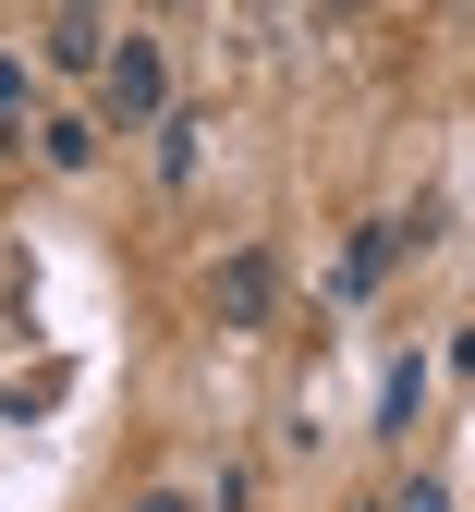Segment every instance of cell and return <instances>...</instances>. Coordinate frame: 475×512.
<instances>
[{"instance_id":"52a82bcc","label":"cell","mask_w":475,"mask_h":512,"mask_svg":"<svg viewBox=\"0 0 475 512\" xmlns=\"http://www.w3.org/2000/svg\"><path fill=\"white\" fill-rule=\"evenodd\" d=\"M13 110H25V61L0 49V122H13Z\"/></svg>"},{"instance_id":"3957f363","label":"cell","mask_w":475,"mask_h":512,"mask_svg":"<svg viewBox=\"0 0 475 512\" xmlns=\"http://www.w3.org/2000/svg\"><path fill=\"white\" fill-rule=\"evenodd\" d=\"M49 74H110V37H98L86 0H61V13H49Z\"/></svg>"},{"instance_id":"9c48e42d","label":"cell","mask_w":475,"mask_h":512,"mask_svg":"<svg viewBox=\"0 0 475 512\" xmlns=\"http://www.w3.org/2000/svg\"><path fill=\"white\" fill-rule=\"evenodd\" d=\"M317 13H354V0H317Z\"/></svg>"},{"instance_id":"5b68a950","label":"cell","mask_w":475,"mask_h":512,"mask_svg":"<svg viewBox=\"0 0 475 512\" xmlns=\"http://www.w3.org/2000/svg\"><path fill=\"white\" fill-rule=\"evenodd\" d=\"M37 159H49V171H86V159H98V122H37Z\"/></svg>"},{"instance_id":"8992f818","label":"cell","mask_w":475,"mask_h":512,"mask_svg":"<svg viewBox=\"0 0 475 512\" xmlns=\"http://www.w3.org/2000/svg\"><path fill=\"white\" fill-rule=\"evenodd\" d=\"M390 512H451V488H439V476H415V488H402Z\"/></svg>"},{"instance_id":"6da1fadb","label":"cell","mask_w":475,"mask_h":512,"mask_svg":"<svg viewBox=\"0 0 475 512\" xmlns=\"http://www.w3.org/2000/svg\"><path fill=\"white\" fill-rule=\"evenodd\" d=\"M110 110L122 122H159V37H122L110 49Z\"/></svg>"},{"instance_id":"ba28073f","label":"cell","mask_w":475,"mask_h":512,"mask_svg":"<svg viewBox=\"0 0 475 512\" xmlns=\"http://www.w3.org/2000/svg\"><path fill=\"white\" fill-rule=\"evenodd\" d=\"M134 512H195V500H171V488H159V500H134Z\"/></svg>"},{"instance_id":"7a4b0ae2","label":"cell","mask_w":475,"mask_h":512,"mask_svg":"<svg viewBox=\"0 0 475 512\" xmlns=\"http://www.w3.org/2000/svg\"><path fill=\"white\" fill-rule=\"evenodd\" d=\"M208 293H220V317H232V330H256V317H268V293H281V269L244 244V256H220V281H208Z\"/></svg>"},{"instance_id":"277c9868","label":"cell","mask_w":475,"mask_h":512,"mask_svg":"<svg viewBox=\"0 0 475 512\" xmlns=\"http://www.w3.org/2000/svg\"><path fill=\"white\" fill-rule=\"evenodd\" d=\"M402 244H415V220H366V244H354V269H342V281H354V293H366V281H378V269H390V256H402Z\"/></svg>"}]
</instances>
